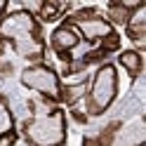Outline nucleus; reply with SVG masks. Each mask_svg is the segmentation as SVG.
Listing matches in <instances>:
<instances>
[{"instance_id":"obj_1","label":"nucleus","mask_w":146,"mask_h":146,"mask_svg":"<svg viewBox=\"0 0 146 146\" xmlns=\"http://www.w3.org/2000/svg\"><path fill=\"white\" fill-rule=\"evenodd\" d=\"M0 40L10 45L17 57L33 64H40L45 59V52H47V45L42 38V26L26 7L7 10V14L0 19Z\"/></svg>"},{"instance_id":"obj_9","label":"nucleus","mask_w":146,"mask_h":146,"mask_svg":"<svg viewBox=\"0 0 146 146\" xmlns=\"http://www.w3.org/2000/svg\"><path fill=\"white\" fill-rule=\"evenodd\" d=\"M118 64L127 71L130 78H139L144 71V57L139 50H120L118 52Z\"/></svg>"},{"instance_id":"obj_12","label":"nucleus","mask_w":146,"mask_h":146,"mask_svg":"<svg viewBox=\"0 0 146 146\" xmlns=\"http://www.w3.org/2000/svg\"><path fill=\"white\" fill-rule=\"evenodd\" d=\"M83 146H102V144H99L97 134H94V137H85V139H83Z\"/></svg>"},{"instance_id":"obj_3","label":"nucleus","mask_w":146,"mask_h":146,"mask_svg":"<svg viewBox=\"0 0 146 146\" xmlns=\"http://www.w3.org/2000/svg\"><path fill=\"white\" fill-rule=\"evenodd\" d=\"M118 87H120V83H118V68L115 64L111 61H104L99 64V68L94 71L92 80L87 83V92H85V115L90 118H99L104 115L108 108H111L115 104L118 99Z\"/></svg>"},{"instance_id":"obj_13","label":"nucleus","mask_w":146,"mask_h":146,"mask_svg":"<svg viewBox=\"0 0 146 146\" xmlns=\"http://www.w3.org/2000/svg\"><path fill=\"white\" fill-rule=\"evenodd\" d=\"M17 137H5V139H0V146H14Z\"/></svg>"},{"instance_id":"obj_7","label":"nucleus","mask_w":146,"mask_h":146,"mask_svg":"<svg viewBox=\"0 0 146 146\" xmlns=\"http://www.w3.org/2000/svg\"><path fill=\"white\" fill-rule=\"evenodd\" d=\"M80 42H83V40H80L78 31L73 29L66 19H64L57 29L52 31V35H50V47H52V52L57 54L59 59H64V61H71V54L78 50Z\"/></svg>"},{"instance_id":"obj_10","label":"nucleus","mask_w":146,"mask_h":146,"mask_svg":"<svg viewBox=\"0 0 146 146\" xmlns=\"http://www.w3.org/2000/svg\"><path fill=\"white\" fill-rule=\"evenodd\" d=\"M5 137H17V120L7 99L0 94V139H5Z\"/></svg>"},{"instance_id":"obj_2","label":"nucleus","mask_w":146,"mask_h":146,"mask_svg":"<svg viewBox=\"0 0 146 146\" xmlns=\"http://www.w3.org/2000/svg\"><path fill=\"white\" fill-rule=\"evenodd\" d=\"M66 132H68L66 111L59 106H50L35 113L21 127V134L29 146H64Z\"/></svg>"},{"instance_id":"obj_6","label":"nucleus","mask_w":146,"mask_h":146,"mask_svg":"<svg viewBox=\"0 0 146 146\" xmlns=\"http://www.w3.org/2000/svg\"><path fill=\"white\" fill-rule=\"evenodd\" d=\"M66 21L78 31L80 40H85L90 45H102L104 40H108L115 33V29L111 26V21H108L104 14H99L94 7L78 10L76 14H71Z\"/></svg>"},{"instance_id":"obj_5","label":"nucleus","mask_w":146,"mask_h":146,"mask_svg":"<svg viewBox=\"0 0 146 146\" xmlns=\"http://www.w3.org/2000/svg\"><path fill=\"white\" fill-rule=\"evenodd\" d=\"M102 146H144L146 144V120L144 115H134L130 120H115L97 134Z\"/></svg>"},{"instance_id":"obj_4","label":"nucleus","mask_w":146,"mask_h":146,"mask_svg":"<svg viewBox=\"0 0 146 146\" xmlns=\"http://www.w3.org/2000/svg\"><path fill=\"white\" fill-rule=\"evenodd\" d=\"M19 80H21V85L26 90L40 94L47 104H59L61 102V87H64V83H61V76L50 66V64L40 61V64L26 66L21 71Z\"/></svg>"},{"instance_id":"obj_11","label":"nucleus","mask_w":146,"mask_h":146,"mask_svg":"<svg viewBox=\"0 0 146 146\" xmlns=\"http://www.w3.org/2000/svg\"><path fill=\"white\" fill-rule=\"evenodd\" d=\"M137 5L139 3H132V5H127V3H111L108 5V10H106V19L113 24H127V19H130V14L137 10Z\"/></svg>"},{"instance_id":"obj_8","label":"nucleus","mask_w":146,"mask_h":146,"mask_svg":"<svg viewBox=\"0 0 146 146\" xmlns=\"http://www.w3.org/2000/svg\"><path fill=\"white\" fill-rule=\"evenodd\" d=\"M125 33L132 42H137L139 47H144V40H146V5L139 3L137 10L130 14V19L125 24Z\"/></svg>"}]
</instances>
